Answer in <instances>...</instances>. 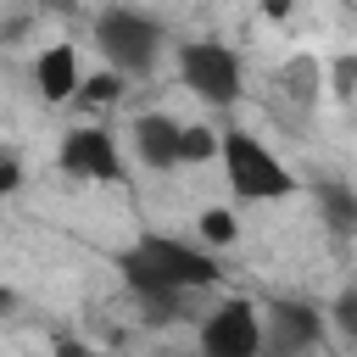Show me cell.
Instances as JSON below:
<instances>
[{"mask_svg":"<svg viewBox=\"0 0 357 357\" xmlns=\"http://www.w3.org/2000/svg\"><path fill=\"white\" fill-rule=\"evenodd\" d=\"M117 273L134 290V301L145 307V324L184 318L178 301L190 290H212L223 279L218 257L195 240H178V234H139L128 251H117Z\"/></svg>","mask_w":357,"mask_h":357,"instance_id":"6da1fadb","label":"cell"},{"mask_svg":"<svg viewBox=\"0 0 357 357\" xmlns=\"http://www.w3.org/2000/svg\"><path fill=\"white\" fill-rule=\"evenodd\" d=\"M89 39H95V50L106 56V67H117L123 78H145V73L156 67L162 45H167L162 22H156L151 11H139V6H106V11H95Z\"/></svg>","mask_w":357,"mask_h":357,"instance_id":"7a4b0ae2","label":"cell"},{"mask_svg":"<svg viewBox=\"0 0 357 357\" xmlns=\"http://www.w3.org/2000/svg\"><path fill=\"white\" fill-rule=\"evenodd\" d=\"M223 178H229L234 201H284L301 190V178L284 167V156H273L245 128H223Z\"/></svg>","mask_w":357,"mask_h":357,"instance_id":"3957f363","label":"cell"},{"mask_svg":"<svg viewBox=\"0 0 357 357\" xmlns=\"http://www.w3.org/2000/svg\"><path fill=\"white\" fill-rule=\"evenodd\" d=\"M178 78H184V89H190L195 100H206V106H234V100L245 95V61H240L229 45H218V39H190V45H178Z\"/></svg>","mask_w":357,"mask_h":357,"instance_id":"277c9868","label":"cell"},{"mask_svg":"<svg viewBox=\"0 0 357 357\" xmlns=\"http://www.w3.org/2000/svg\"><path fill=\"white\" fill-rule=\"evenodd\" d=\"M201 357H268V329H262V307L245 296H223L201 329H195Z\"/></svg>","mask_w":357,"mask_h":357,"instance_id":"5b68a950","label":"cell"},{"mask_svg":"<svg viewBox=\"0 0 357 357\" xmlns=\"http://www.w3.org/2000/svg\"><path fill=\"white\" fill-rule=\"evenodd\" d=\"M56 167L67 178H84V184H123V151H117L112 128H100V123L67 128L56 145Z\"/></svg>","mask_w":357,"mask_h":357,"instance_id":"8992f818","label":"cell"},{"mask_svg":"<svg viewBox=\"0 0 357 357\" xmlns=\"http://www.w3.org/2000/svg\"><path fill=\"white\" fill-rule=\"evenodd\" d=\"M262 312H268V318H262V329H268V351H279V357H307V351L324 346V312H318L312 301L273 296Z\"/></svg>","mask_w":357,"mask_h":357,"instance_id":"52a82bcc","label":"cell"},{"mask_svg":"<svg viewBox=\"0 0 357 357\" xmlns=\"http://www.w3.org/2000/svg\"><path fill=\"white\" fill-rule=\"evenodd\" d=\"M128 134H134V156H139L145 167H156V173L184 167V123H178V117L145 112V117H134Z\"/></svg>","mask_w":357,"mask_h":357,"instance_id":"ba28073f","label":"cell"},{"mask_svg":"<svg viewBox=\"0 0 357 357\" xmlns=\"http://www.w3.org/2000/svg\"><path fill=\"white\" fill-rule=\"evenodd\" d=\"M33 89H39L45 106H67V100H78V89H84L78 50H73V45H45V50L33 56Z\"/></svg>","mask_w":357,"mask_h":357,"instance_id":"9c48e42d","label":"cell"},{"mask_svg":"<svg viewBox=\"0 0 357 357\" xmlns=\"http://www.w3.org/2000/svg\"><path fill=\"white\" fill-rule=\"evenodd\" d=\"M312 201L335 240H357V190L346 178H312Z\"/></svg>","mask_w":357,"mask_h":357,"instance_id":"30bf717a","label":"cell"},{"mask_svg":"<svg viewBox=\"0 0 357 357\" xmlns=\"http://www.w3.org/2000/svg\"><path fill=\"white\" fill-rule=\"evenodd\" d=\"M195 234H201V245H234L240 240V218L229 206H206L195 218Z\"/></svg>","mask_w":357,"mask_h":357,"instance_id":"8fae6325","label":"cell"},{"mask_svg":"<svg viewBox=\"0 0 357 357\" xmlns=\"http://www.w3.org/2000/svg\"><path fill=\"white\" fill-rule=\"evenodd\" d=\"M123 84H128V78H123L117 67H106V73H89V78H84V89H78V100H84V106H112V100L123 95Z\"/></svg>","mask_w":357,"mask_h":357,"instance_id":"7c38bea8","label":"cell"},{"mask_svg":"<svg viewBox=\"0 0 357 357\" xmlns=\"http://www.w3.org/2000/svg\"><path fill=\"white\" fill-rule=\"evenodd\" d=\"M284 84H296V89H290L296 100H312V95H318V89H312V84H318V61H307V56H296V61L284 67Z\"/></svg>","mask_w":357,"mask_h":357,"instance_id":"4fadbf2b","label":"cell"},{"mask_svg":"<svg viewBox=\"0 0 357 357\" xmlns=\"http://www.w3.org/2000/svg\"><path fill=\"white\" fill-rule=\"evenodd\" d=\"M329 318H335V329L346 335V340H357V290L346 284L340 296H335V307H329Z\"/></svg>","mask_w":357,"mask_h":357,"instance_id":"5bb4252c","label":"cell"},{"mask_svg":"<svg viewBox=\"0 0 357 357\" xmlns=\"http://www.w3.org/2000/svg\"><path fill=\"white\" fill-rule=\"evenodd\" d=\"M335 95H357V56L335 61Z\"/></svg>","mask_w":357,"mask_h":357,"instance_id":"9a60e30c","label":"cell"},{"mask_svg":"<svg viewBox=\"0 0 357 357\" xmlns=\"http://www.w3.org/2000/svg\"><path fill=\"white\" fill-rule=\"evenodd\" d=\"M17 184H22V167H17V156H6L0 162V195H11Z\"/></svg>","mask_w":357,"mask_h":357,"instance_id":"2e32d148","label":"cell"},{"mask_svg":"<svg viewBox=\"0 0 357 357\" xmlns=\"http://www.w3.org/2000/svg\"><path fill=\"white\" fill-rule=\"evenodd\" d=\"M56 357H89V346H78V340L61 335V340H56Z\"/></svg>","mask_w":357,"mask_h":357,"instance_id":"e0dca14e","label":"cell"},{"mask_svg":"<svg viewBox=\"0 0 357 357\" xmlns=\"http://www.w3.org/2000/svg\"><path fill=\"white\" fill-rule=\"evenodd\" d=\"M262 11H268V17H284V11H290V0H262Z\"/></svg>","mask_w":357,"mask_h":357,"instance_id":"ac0fdd59","label":"cell"},{"mask_svg":"<svg viewBox=\"0 0 357 357\" xmlns=\"http://www.w3.org/2000/svg\"><path fill=\"white\" fill-rule=\"evenodd\" d=\"M39 6H45V11H61V17L73 11V0H39Z\"/></svg>","mask_w":357,"mask_h":357,"instance_id":"d6986e66","label":"cell"},{"mask_svg":"<svg viewBox=\"0 0 357 357\" xmlns=\"http://www.w3.org/2000/svg\"><path fill=\"white\" fill-rule=\"evenodd\" d=\"M268 357H279V351H268Z\"/></svg>","mask_w":357,"mask_h":357,"instance_id":"ffe728a7","label":"cell"},{"mask_svg":"<svg viewBox=\"0 0 357 357\" xmlns=\"http://www.w3.org/2000/svg\"><path fill=\"white\" fill-rule=\"evenodd\" d=\"M351 290H357V284H351Z\"/></svg>","mask_w":357,"mask_h":357,"instance_id":"44dd1931","label":"cell"}]
</instances>
